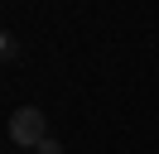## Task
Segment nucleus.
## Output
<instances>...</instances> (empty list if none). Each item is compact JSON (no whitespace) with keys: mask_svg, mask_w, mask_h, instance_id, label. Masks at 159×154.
I'll return each mask as SVG.
<instances>
[{"mask_svg":"<svg viewBox=\"0 0 159 154\" xmlns=\"http://www.w3.org/2000/svg\"><path fill=\"white\" fill-rule=\"evenodd\" d=\"M10 140L20 144V149H39L43 140H48V116L39 111V106H20V111L10 116Z\"/></svg>","mask_w":159,"mask_h":154,"instance_id":"obj_1","label":"nucleus"},{"mask_svg":"<svg viewBox=\"0 0 159 154\" xmlns=\"http://www.w3.org/2000/svg\"><path fill=\"white\" fill-rule=\"evenodd\" d=\"M0 48H5V58H10V63L20 58V43H15V34H5V43H0Z\"/></svg>","mask_w":159,"mask_h":154,"instance_id":"obj_2","label":"nucleus"},{"mask_svg":"<svg viewBox=\"0 0 159 154\" xmlns=\"http://www.w3.org/2000/svg\"><path fill=\"white\" fill-rule=\"evenodd\" d=\"M34 154H63V144H58V140H53V135H48V140H43V144H39V149H34Z\"/></svg>","mask_w":159,"mask_h":154,"instance_id":"obj_3","label":"nucleus"}]
</instances>
